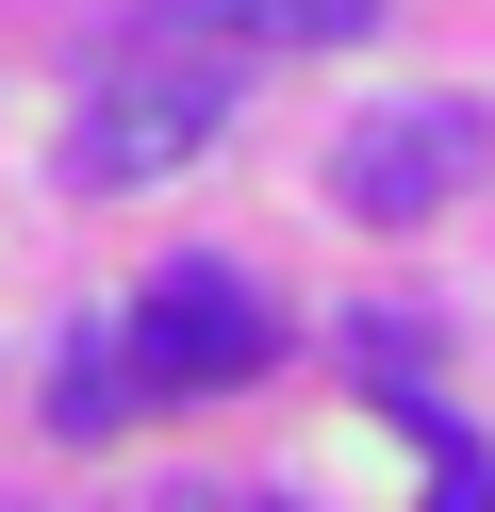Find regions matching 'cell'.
<instances>
[{
    "label": "cell",
    "mask_w": 495,
    "mask_h": 512,
    "mask_svg": "<svg viewBox=\"0 0 495 512\" xmlns=\"http://www.w3.org/2000/svg\"><path fill=\"white\" fill-rule=\"evenodd\" d=\"M215 133H231V67H215V50H149V34H132L116 67L83 83V116H66V182H83V199H132V182L198 166Z\"/></svg>",
    "instance_id": "cell-1"
},
{
    "label": "cell",
    "mask_w": 495,
    "mask_h": 512,
    "mask_svg": "<svg viewBox=\"0 0 495 512\" xmlns=\"http://www.w3.org/2000/svg\"><path fill=\"white\" fill-rule=\"evenodd\" d=\"M479 166H495L479 100H380V116H347V149H330V199H347L363 232H413V215L479 199Z\"/></svg>",
    "instance_id": "cell-2"
},
{
    "label": "cell",
    "mask_w": 495,
    "mask_h": 512,
    "mask_svg": "<svg viewBox=\"0 0 495 512\" xmlns=\"http://www.w3.org/2000/svg\"><path fill=\"white\" fill-rule=\"evenodd\" d=\"M132 380H149V397H231V380H264V347H281V331H264V298H248V281H215V265H165L149 281V298H132Z\"/></svg>",
    "instance_id": "cell-3"
},
{
    "label": "cell",
    "mask_w": 495,
    "mask_h": 512,
    "mask_svg": "<svg viewBox=\"0 0 495 512\" xmlns=\"http://www.w3.org/2000/svg\"><path fill=\"white\" fill-rule=\"evenodd\" d=\"M347 34H380V0H149V50H215V67H281Z\"/></svg>",
    "instance_id": "cell-4"
},
{
    "label": "cell",
    "mask_w": 495,
    "mask_h": 512,
    "mask_svg": "<svg viewBox=\"0 0 495 512\" xmlns=\"http://www.w3.org/2000/svg\"><path fill=\"white\" fill-rule=\"evenodd\" d=\"M132 397H149V380H132V347H116V331H66V380H50V430H66V446H99V430H116Z\"/></svg>",
    "instance_id": "cell-5"
},
{
    "label": "cell",
    "mask_w": 495,
    "mask_h": 512,
    "mask_svg": "<svg viewBox=\"0 0 495 512\" xmlns=\"http://www.w3.org/2000/svg\"><path fill=\"white\" fill-rule=\"evenodd\" d=\"M396 413L429 430V512H495V446H462V430H446L429 397H396Z\"/></svg>",
    "instance_id": "cell-6"
},
{
    "label": "cell",
    "mask_w": 495,
    "mask_h": 512,
    "mask_svg": "<svg viewBox=\"0 0 495 512\" xmlns=\"http://www.w3.org/2000/svg\"><path fill=\"white\" fill-rule=\"evenodd\" d=\"M165 512H281V496H248V479H182Z\"/></svg>",
    "instance_id": "cell-7"
}]
</instances>
